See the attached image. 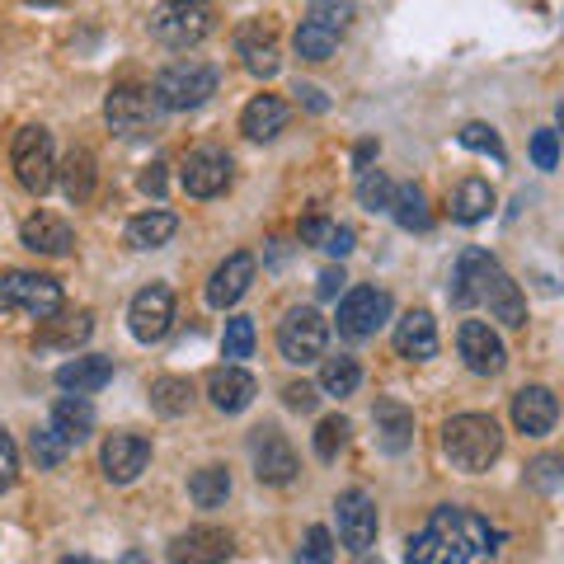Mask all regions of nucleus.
<instances>
[{
    "instance_id": "f257e3e1",
    "label": "nucleus",
    "mask_w": 564,
    "mask_h": 564,
    "mask_svg": "<svg viewBox=\"0 0 564 564\" xmlns=\"http://www.w3.org/2000/svg\"><path fill=\"white\" fill-rule=\"evenodd\" d=\"M494 527L466 508H437L429 527L410 541V564H489Z\"/></svg>"
},
{
    "instance_id": "f03ea898",
    "label": "nucleus",
    "mask_w": 564,
    "mask_h": 564,
    "mask_svg": "<svg viewBox=\"0 0 564 564\" xmlns=\"http://www.w3.org/2000/svg\"><path fill=\"white\" fill-rule=\"evenodd\" d=\"M443 452H447V462L456 470L480 475V470H489L494 462H499L503 433H499V423H494L489 414H456V419H447V429H443Z\"/></svg>"
},
{
    "instance_id": "7ed1b4c3",
    "label": "nucleus",
    "mask_w": 564,
    "mask_h": 564,
    "mask_svg": "<svg viewBox=\"0 0 564 564\" xmlns=\"http://www.w3.org/2000/svg\"><path fill=\"white\" fill-rule=\"evenodd\" d=\"M62 311V282L47 273L14 269L0 278V315H29V321H52Z\"/></svg>"
},
{
    "instance_id": "20e7f679",
    "label": "nucleus",
    "mask_w": 564,
    "mask_h": 564,
    "mask_svg": "<svg viewBox=\"0 0 564 564\" xmlns=\"http://www.w3.org/2000/svg\"><path fill=\"white\" fill-rule=\"evenodd\" d=\"M155 104L161 109H198L217 95V66L207 62H170L161 76H155Z\"/></svg>"
},
{
    "instance_id": "39448f33",
    "label": "nucleus",
    "mask_w": 564,
    "mask_h": 564,
    "mask_svg": "<svg viewBox=\"0 0 564 564\" xmlns=\"http://www.w3.org/2000/svg\"><path fill=\"white\" fill-rule=\"evenodd\" d=\"M329 348V321L315 306H292L288 315H282L278 325V352L296 367L306 362H321Z\"/></svg>"
},
{
    "instance_id": "423d86ee",
    "label": "nucleus",
    "mask_w": 564,
    "mask_h": 564,
    "mask_svg": "<svg viewBox=\"0 0 564 564\" xmlns=\"http://www.w3.org/2000/svg\"><path fill=\"white\" fill-rule=\"evenodd\" d=\"M348 20H352V6H311L302 29H296V57L302 62L334 57V47H339Z\"/></svg>"
},
{
    "instance_id": "0eeeda50",
    "label": "nucleus",
    "mask_w": 564,
    "mask_h": 564,
    "mask_svg": "<svg viewBox=\"0 0 564 564\" xmlns=\"http://www.w3.org/2000/svg\"><path fill=\"white\" fill-rule=\"evenodd\" d=\"M14 174L29 193H47L57 180V161H52V132L47 128H24L14 137Z\"/></svg>"
},
{
    "instance_id": "6e6552de",
    "label": "nucleus",
    "mask_w": 564,
    "mask_h": 564,
    "mask_svg": "<svg viewBox=\"0 0 564 564\" xmlns=\"http://www.w3.org/2000/svg\"><path fill=\"white\" fill-rule=\"evenodd\" d=\"M386 321H391V292L381 288H352L339 302V334L348 339H372Z\"/></svg>"
},
{
    "instance_id": "1a4fd4ad",
    "label": "nucleus",
    "mask_w": 564,
    "mask_h": 564,
    "mask_svg": "<svg viewBox=\"0 0 564 564\" xmlns=\"http://www.w3.org/2000/svg\"><path fill=\"white\" fill-rule=\"evenodd\" d=\"M155 113H161V104H155V95L147 90V85H118V90L109 95V104H104V118H109V128L118 137L151 132Z\"/></svg>"
},
{
    "instance_id": "9d476101",
    "label": "nucleus",
    "mask_w": 564,
    "mask_h": 564,
    "mask_svg": "<svg viewBox=\"0 0 564 564\" xmlns=\"http://www.w3.org/2000/svg\"><path fill=\"white\" fill-rule=\"evenodd\" d=\"M250 456H254V475L263 485H292L296 480V452L273 423H263V429L250 433Z\"/></svg>"
},
{
    "instance_id": "9b49d317",
    "label": "nucleus",
    "mask_w": 564,
    "mask_h": 564,
    "mask_svg": "<svg viewBox=\"0 0 564 564\" xmlns=\"http://www.w3.org/2000/svg\"><path fill=\"white\" fill-rule=\"evenodd\" d=\"M212 33V10L207 6H165L151 14V39L165 47H193Z\"/></svg>"
},
{
    "instance_id": "f8f14e48",
    "label": "nucleus",
    "mask_w": 564,
    "mask_h": 564,
    "mask_svg": "<svg viewBox=\"0 0 564 564\" xmlns=\"http://www.w3.org/2000/svg\"><path fill=\"white\" fill-rule=\"evenodd\" d=\"M128 325H132V339L161 344L174 325V292L161 288V282H155V288H141L128 306Z\"/></svg>"
},
{
    "instance_id": "ddd939ff",
    "label": "nucleus",
    "mask_w": 564,
    "mask_h": 564,
    "mask_svg": "<svg viewBox=\"0 0 564 564\" xmlns=\"http://www.w3.org/2000/svg\"><path fill=\"white\" fill-rule=\"evenodd\" d=\"M334 518H339V541L352 555H367V545L377 541V503L362 489H344L334 499Z\"/></svg>"
},
{
    "instance_id": "4468645a",
    "label": "nucleus",
    "mask_w": 564,
    "mask_h": 564,
    "mask_svg": "<svg viewBox=\"0 0 564 564\" xmlns=\"http://www.w3.org/2000/svg\"><path fill=\"white\" fill-rule=\"evenodd\" d=\"M231 560V532L221 527H188L170 541V564H226Z\"/></svg>"
},
{
    "instance_id": "2eb2a0df",
    "label": "nucleus",
    "mask_w": 564,
    "mask_h": 564,
    "mask_svg": "<svg viewBox=\"0 0 564 564\" xmlns=\"http://www.w3.org/2000/svg\"><path fill=\"white\" fill-rule=\"evenodd\" d=\"M99 462H104V475H109L113 485H132L151 462V443L141 433H113L109 443H104Z\"/></svg>"
},
{
    "instance_id": "dca6fc26",
    "label": "nucleus",
    "mask_w": 564,
    "mask_h": 564,
    "mask_svg": "<svg viewBox=\"0 0 564 564\" xmlns=\"http://www.w3.org/2000/svg\"><path fill=\"white\" fill-rule=\"evenodd\" d=\"M456 348H462V358H466V367L475 377H494L503 367V339L494 334L485 321H466L462 329H456Z\"/></svg>"
},
{
    "instance_id": "f3484780",
    "label": "nucleus",
    "mask_w": 564,
    "mask_h": 564,
    "mask_svg": "<svg viewBox=\"0 0 564 564\" xmlns=\"http://www.w3.org/2000/svg\"><path fill=\"white\" fill-rule=\"evenodd\" d=\"M555 419H560V400L551 386H522V391L513 395V423H518V433L527 437H545L555 429Z\"/></svg>"
},
{
    "instance_id": "a211bd4d",
    "label": "nucleus",
    "mask_w": 564,
    "mask_h": 564,
    "mask_svg": "<svg viewBox=\"0 0 564 564\" xmlns=\"http://www.w3.org/2000/svg\"><path fill=\"white\" fill-rule=\"evenodd\" d=\"M226 184H231V155L203 147L184 161V188L193 198H217V193H226Z\"/></svg>"
},
{
    "instance_id": "6ab92c4d",
    "label": "nucleus",
    "mask_w": 564,
    "mask_h": 564,
    "mask_svg": "<svg viewBox=\"0 0 564 564\" xmlns=\"http://www.w3.org/2000/svg\"><path fill=\"white\" fill-rule=\"evenodd\" d=\"M499 273V259L485 254V250H462V259H456V269H452V302L456 306H480V292H485V282Z\"/></svg>"
},
{
    "instance_id": "aec40b11",
    "label": "nucleus",
    "mask_w": 564,
    "mask_h": 564,
    "mask_svg": "<svg viewBox=\"0 0 564 564\" xmlns=\"http://www.w3.org/2000/svg\"><path fill=\"white\" fill-rule=\"evenodd\" d=\"M259 395V381L245 372V367H217L207 381V400L217 404L221 414H240V410H250Z\"/></svg>"
},
{
    "instance_id": "412c9836",
    "label": "nucleus",
    "mask_w": 564,
    "mask_h": 564,
    "mask_svg": "<svg viewBox=\"0 0 564 564\" xmlns=\"http://www.w3.org/2000/svg\"><path fill=\"white\" fill-rule=\"evenodd\" d=\"M250 282H254V254H231L221 263L217 273H212V282H207V302L217 306V311H226V306H236L245 292H250Z\"/></svg>"
},
{
    "instance_id": "4be33fe9",
    "label": "nucleus",
    "mask_w": 564,
    "mask_h": 564,
    "mask_svg": "<svg viewBox=\"0 0 564 564\" xmlns=\"http://www.w3.org/2000/svg\"><path fill=\"white\" fill-rule=\"evenodd\" d=\"M395 352H400V358H410V362H429L433 352H437V325H433L429 311L400 315V325H395Z\"/></svg>"
},
{
    "instance_id": "5701e85b",
    "label": "nucleus",
    "mask_w": 564,
    "mask_h": 564,
    "mask_svg": "<svg viewBox=\"0 0 564 564\" xmlns=\"http://www.w3.org/2000/svg\"><path fill=\"white\" fill-rule=\"evenodd\" d=\"M372 423H377V443H381V452H391V456L410 452V443H414V414L404 410L400 400H377Z\"/></svg>"
},
{
    "instance_id": "b1692460",
    "label": "nucleus",
    "mask_w": 564,
    "mask_h": 564,
    "mask_svg": "<svg viewBox=\"0 0 564 564\" xmlns=\"http://www.w3.org/2000/svg\"><path fill=\"white\" fill-rule=\"evenodd\" d=\"M109 381H113V362L109 358H76V362L57 367V386H62V391H70V395H80V400L104 391Z\"/></svg>"
},
{
    "instance_id": "393cba45",
    "label": "nucleus",
    "mask_w": 564,
    "mask_h": 564,
    "mask_svg": "<svg viewBox=\"0 0 564 564\" xmlns=\"http://www.w3.org/2000/svg\"><path fill=\"white\" fill-rule=\"evenodd\" d=\"M20 240L29 245L33 254H66L76 236H70V226L62 217H52V212H39V217H29L20 226Z\"/></svg>"
},
{
    "instance_id": "a878e982",
    "label": "nucleus",
    "mask_w": 564,
    "mask_h": 564,
    "mask_svg": "<svg viewBox=\"0 0 564 564\" xmlns=\"http://www.w3.org/2000/svg\"><path fill=\"white\" fill-rule=\"evenodd\" d=\"M480 306H489L494 315H499V321L503 325H527V296L518 292V282L513 278H508L503 269L499 273H494L489 282H485V292H480Z\"/></svg>"
},
{
    "instance_id": "bb28decb",
    "label": "nucleus",
    "mask_w": 564,
    "mask_h": 564,
    "mask_svg": "<svg viewBox=\"0 0 564 564\" xmlns=\"http://www.w3.org/2000/svg\"><path fill=\"white\" fill-rule=\"evenodd\" d=\"M282 128H288V104H282L278 95H254L250 104H245V113H240V132H245V137L269 141V137H278Z\"/></svg>"
},
{
    "instance_id": "cd10ccee",
    "label": "nucleus",
    "mask_w": 564,
    "mask_h": 564,
    "mask_svg": "<svg viewBox=\"0 0 564 564\" xmlns=\"http://www.w3.org/2000/svg\"><path fill=\"white\" fill-rule=\"evenodd\" d=\"M52 433L62 437V443H85V437L95 433V410H90V400H80V395H66L52 404V423H47Z\"/></svg>"
},
{
    "instance_id": "c85d7f7f",
    "label": "nucleus",
    "mask_w": 564,
    "mask_h": 564,
    "mask_svg": "<svg viewBox=\"0 0 564 564\" xmlns=\"http://www.w3.org/2000/svg\"><path fill=\"white\" fill-rule=\"evenodd\" d=\"M174 231H180V217L155 207V212H141V217L128 221V245L132 250H161Z\"/></svg>"
},
{
    "instance_id": "c756f323",
    "label": "nucleus",
    "mask_w": 564,
    "mask_h": 564,
    "mask_svg": "<svg viewBox=\"0 0 564 564\" xmlns=\"http://www.w3.org/2000/svg\"><path fill=\"white\" fill-rule=\"evenodd\" d=\"M240 57H245V70H250V76H263V80L278 76V66H282L273 33H263V29H245L240 33Z\"/></svg>"
},
{
    "instance_id": "7c9ffc66",
    "label": "nucleus",
    "mask_w": 564,
    "mask_h": 564,
    "mask_svg": "<svg viewBox=\"0 0 564 564\" xmlns=\"http://www.w3.org/2000/svg\"><path fill=\"white\" fill-rule=\"evenodd\" d=\"M494 212V188L485 180H462L452 193V217L462 221V226H475V221H485Z\"/></svg>"
},
{
    "instance_id": "2f4dec72",
    "label": "nucleus",
    "mask_w": 564,
    "mask_h": 564,
    "mask_svg": "<svg viewBox=\"0 0 564 564\" xmlns=\"http://www.w3.org/2000/svg\"><path fill=\"white\" fill-rule=\"evenodd\" d=\"M391 217L404 226V231H429L433 212H429V198H423L419 184H395V193H391Z\"/></svg>"
},
{
    "instance_id": "473e14b6",
    "label": "nucleus",
    "mask_w": 564,
    "mask_h": 564,
    "mask_svg": "<svg viewBox=\"0 0 564 564\" xmlns=\"http://www.w3.org/2000/svg\"><path fill=\"white\" fill-rule=\"evenodd\" d=\"M188 499L198 508H221L231 499V470L226 466H203L188 475Z\"/></svg>"
},
{
    "instance_id": "72a5a7b5",
    "label": "nucleus",
    "mask_w": 564,
    "mask_h": 564,
    "mask_svg": "<svg viewBox=\"0 0 564 564\" xmlns=\"http://www.w3.org/2000/svg\"><path fill=\"white\" fill-rule=\"evenodd\" d=\"M62 193L70 203H90V193H95V155L90 151H70L62 161Z\"/></svg>"
},
{
    "instance_id": "f704fd0d",
    "label": "nucleus",
    "mask_w": 564,
    "mask_h": 564,
    "mask_svg": "<svg viewBox=\"0 0 564 564\" xmlns=\"http://www.w3.org/2000/svg\"><path fill=\"white\" fill-rule=\"evenodd\" d=\"M90 315H85V311H76V315H52V321H47V329L39 334V348H76L80 339H90Z\"/></svg>"
},
{
    "instance_id": "c9c22d12",
    "label": "nucleus",
    "mask_w": 564,
    "mask_h": 564,
    "mask_svg": "<svg viewBox=\"0 0 564 564\" xmlns=\"http://www.w3.org/2000/svg\"><path fill=\"white\" fill-rule=\"evenodd\" d=\"M188 404H193V386H188L184 377H161V381H151V410H155V414L180 419V414H188Z\"/></svg>"
},
{
    "instance_id": "e433bc0d",
    "label": "nucleus",
    "mask_w": 564,
    "mask_h": 564,
    "mask_svg": "<svg viewBox=\"0 0 564 564\" xmlns=\"http://www.w3.org/2000/svg\"><path fill=\"white\" fill-rule=\"evenodd\" d=\"M358 381H362L358 358H325L321 386H315V391H321V395H352V391H358Z\"/></svg>"
},
{
    "instance_id": "4c0bfd02",
    "label": "nucleus",
    "mask_w": 564,
    "mask_h": 564,
    "mask_svg": "<svg viewBox=\"0 0 564 564\" xmlns=\"http://www.w3.org/2000/svg\"><path fill=\"white\" fill-rule=\"evenodd\" d=\"M221 352L231 358V367H236L240 358H250V352H254V321H250V315H231V321H226Z\"/></svg>"
},
{
    "instance_id": "58836bf2",
    "label": "nucleus",
    "mask_w": 564,
    "mask_h": 564,
    "mask_svg": "<svg viewBox=\"0 0 564 564\" xmlns=\"http://www.w3.org/2000/svg\"><path fill=\"white\" fill-rule=\"evenodd\" d=\"M391 193H395V184L386 180L381 170H362L358 174V203L367 212H391Z\"/></svg>"
},
{
    "instance_id": "ea45409f",
    "label": "nucleus",
    "mask_w": 564,
    "mask_h": 564,
    "mask_svg": "<svg viewBox=\"0 0 564 564\" xmlns=\"http://www.w3.org/2000/svg\"><path fill=\"white\" fill-rule=\"evenodd\" d=\"M344 447H348V419L344 414L321 419V429H315V456H321V462H334Z\"/></svg>"
},
{
    "instance_id": "a19ab883",
    "label": "nucleus",
    "mask_w": 564,
    "mask_h": 564,
    "mask_svg": "<svg viewBox=\"0 0 564 564\" xmlns=\"http://www.w3.org/2000/svg\"><path fill=\"white\" fill-rule=\"evenodd\" d=\"M29 452H33V462H39V470H57L66 462V443L52 429H39L29 437Z\"/></svg>"
},
{
    "instance_id": "79ce46f5",
    "label": "nucleus",
    "mask_w": 564,
    "mask_h": 564,
    "mask_svg": "<svg viewBox=\"0 0 564 564\" xmlns=\"http://www.w3.org/2000/svg\"><path fill=\"white\" fill-rule=\"evenodd\" d=\"M456 137H462V147H466V151H485V155H494V161H499V165L508 161L503 141L494 137V128H485V122H466V128L456 132Z\"/></svg>"
},
{
    "instance_id": "37998d69",
    "label": "nucleus",
    "mask_w": 564,
    "mask_h": 564,
    "mask_svg": "<svg viewBox=\"0 0 564 564\" xmlns=\"http://www.w3.org/2000/svg\"><path fill=\"white\" fill-rule=\"evenodd\" d=\"M296 564H334V536L329 527H311L302 551H296Z\"/></svg>"
},
{
    "instance_id": "c03bdc74",
    "label": "nucleus",
    "mask_w": 564,
    "mask_h": 564,
    "mask_svg": "<svg viewBox=\"0 0 564 564\" xmlns=\"http://www.w3.org/2000/svg\"><path fill=\"white\" fill-rule=\"evenodd\" d=\"M282 400H288V410L311 414L315 404H321V391H315L311 381H292V386H282Z\"/></svg>"
},
{
    "instance_id": "a18cd8bd",
    "label": "nucleus",
    "mask_w": 564,
    "mask_h": 564,
    "mask_svg": "<svg viewBox=\"0 0 564 564\" xmlns=\"http://www.w3.org/2000/svg\"><path fill=\"white\" fill-rule=\"evenodd\" d=\"M532 161H536V170H555L560 165V141H555L551 128H541L532 137Z\"/></svg>"
},
{
    "instance_id": "49530a36",
    "label": "nucleus",
    "mask_w": 564,
    "mask_h": 564,
    "mask_svg": "<svg viewBox=\"0 0 564 564\" xmlns=\"http://www.w3.org/2000/svg\"><path fill=\"white\" fill-rule=\"evenodd\" d=\"M352 240H358V236H352V226H325V240H321V250L325 254H334V259H344V254H352Z\"/></svg>"
},
{
    "instance_id": "de8ad7c7",
    "label": "nucleus",
    "mask_w": 564,
    "mask_h": 564,
    "mask_svg": "<svg viewBox=\"0 0 564 564\" xmlns=\"http://www.w3.org/2000/svg\"><path fill=\"white\" fill-rule=\"evenodd\" d=\"M14 470H20V452H14L10 433L0 429V494H6V489L14 485Z\"/></svg>"
},
{
    "instance_id": "09e8293b",
    "label": "nucleus",
    "mask_w": 564,
    "mask_h": 564,
    "mask_svg": "<svg viewBox=\"0 0 564 564\" xmlns=\"http://www.w3.org/2000/svg\"><path fill=\"white\" fill-rule=\"evenodd\" d=\"M555 470H560L555 456H541V462L532 466V480H536L541 489H555V485H560V475H555Z\"/></svg>"
},
{
    "instance_id": "8fccbe9b",
    "label": "nucleus",
    "mask_w": 564,
    "mask_h": 564,
    "mask_svg": "<svg viewBox=\"0 0 564 564\" xmlns=\"http://www.w3.org/2000/svg\"><path fill=\"white\" fill-rule=\"evenodd\" d=\"M344 269H325L321 278H315V288H321V296H325V302H329V296H339V288H344Z\"/></svg>"
},
{
    "instance_id": "3c124183",
    "label": "nucleus",
    "mask_w": 564,
    "mask_h": 564,
    "mask_svg": "<svg viewBox=\"0 0 564 564\" xmlns=\"http://www.w3.org/2000/svg\"><path fill=\"white\" fill-rule=\"evenodd\" d=\"M141 188H147V193H155V198H161V193H165V165H161V161L141 170Z\"/></svg>"
},
{
    "instance_id": "603ef678",
    "label": "nucleus",
    "mask_w": 564,
    "mask_h": 564,
    "mask_svg": "<svg viewBox=\"0 0 564 564\" xmlns=\"http://www.w3.org/2000/svg\"><path fill=\"white\" fill-rule=\"evenodd\" d=\"M296 99L306 104L311 113H325L329 109V99H325V90H315V85H296Z\"/></svg>"
},
{
    "instance_id": "864d4df0",
    "label": "nucleus",
    "mask_w": 564,
    "mask_h": 564,
    "mask_svg": "<svg viewBox=\"0 0 564 564\" xmlns=\"http://www.w3.org/2000/svg\"><path fill=\"white\" fill-rule=\"evenodd\" d=\"M325 226H329L325 217H306V221H302V240H306V245H321V240H325Z\"/></svg>"
},
{
    "instance_id": "5fc2aeb1",
    "label": "nucleus",
    "mask_w": 564,
    "mask_h": 564,
    "mask_svg": "<svg viewBox=\"0 0 564 564\" xmlns=\"http://www.w3.org/2000/svg\"><path fill=\"white\" fill-rule=\"evenodd\" d=\"M372 155H377V141H362V147L352 151V165H358V170H367V165H372Z\"/></svg>"
},
{
    "instance_id": "6e6d98bb",
    "label": "nucleus",
    "mask_w": 564,
    "mask_h": 564,
    "mask_svg": "<svg viewBox=\"0 0 564 564\" xmlns=\"http://www.w3.org/2000/svg\"><path fill=\"white\" fill-rule=\"evenodd\" d=\"M62 564H99V560H90V555H66Z\"/></svg>"
},
{
    "instance_id": "4d7b16f0",
    "label": "nucleus",
    "mask_w": 564,
    "mask_h": 564,
    "mask_svg": "<svg viewBox=\"0 0 564 564\" xmlns=\"http://www.w3.org/2000/svg\"><path fill=\"white\" fill-rule=\"evenodd\" d=\"M122 564H147V560H141V555L132 551V555H122Z\"/></svg>"
},
{
    "instance_id": "13d9d810",
    "label": "nucleus",
    "mask_w": 564,
    "mask_h": 564,
    "mask_svg": "<svg viewBox=\"0 0 564 564\" xmlns=\"http://www.w3.org/2000/svg\"><path fill=\"white\" fill-rule=\"evenodd\" d=\"M358 564H381V560H372V555H358Z\"/></svg>"
}]
</instances>
